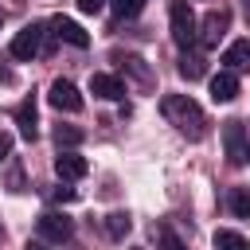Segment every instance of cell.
I'll return each instance as SVG.
<instances>
[{
  "label": "cell",
  "mask_w": 250,
  "mask_h": 250,
  "mask_svg": "<svg viewBox=\"0 0 250 250\" xmlns=\"http://www.w3.org/2000/svg\"><path fill=\"white\" fill-rule=\"evenodd\" d=\"M246 160H250V152H246Z\"/></svg>",
  "instance_id": "25"
},
{
  "label": "cell",
  "mask_w": 250,
  "mask_h": 250,
  "mask_svg": "<svg viewBox=\"0 0 250 250\" xmlns=\"http://www.w3.org/2000/svg\"><path fill=\"white\" fill-rule=\"evenodd\" d=\"M55 172H59V180H82V176L90 172V164H86V156H78V152H59V156H55Z\"/></svg>",
  "instance_id": "10"
},
{
  "label": "cell",
  "mask_w": 250,
  "mask_h": 250,
  "mask_svg": "<svg viewBox=\"0 0 250 250\" xmlns=\"http://www.w3.org/2000/svg\"><path fill=\"white\" fill-rule=\"evenodd\" d=\"M12 152V133H0V160Z\"/></svg>",
  "instance_id": "23"
},
{
  "label": "cell",
  "mask_w": 250,
  "mask_h": 250,
  "mask_svg": "<svg viewBox=\"0 0 250 250\" xmlns=\"http://www.w3.org/2000/svg\"><path fill=\"white\" fill-rule=\"evenodd\" d=\"M55 199H59V203H70V199H74V188H55Z\"/></svg>",
  "instance_id": "22"
},
{
  "label": "cell",
  "mask_w": 250,
  "mask_h": 250,
  "mask_svg": "<svg viewBox=\"0 0 250 250\" xmlns=\"http://www.w3.org/2000/svg\"><path fill=\"white\" fill-rule=\"evenodd\" d=\"M168 27H172V39H176V47H191V43H195V35H199V23H195V12H191V4L176 0V4L168 8Z\"/></svg>",
  "instance_id": "2"
},
{
  "label": "cell",
  "mask_w": 250,
  "mask_h": 250,
  "mask_svg": "<svg viewBox=\"0 0 250 250\" xmlns=\"http://www.w3.org/2000/svg\"><path fill=\"white\" fill-rule=\"evenodd\" d=\"M90 94L105 98V102H121L125 98V82L113 74H90Z\"/></svg>",
  "instance_id": "9"
},
{
  "label": "cell",
  "mask_w": 250,
  "mask_h": 250,
  "mask_svg": "<svg viewBox=\"0 0 250 250\" xmlns=\"http://www.w3.org/2000/svg\"><path fill=\"white\" fill-rule=\"evenodd\" d=\"M55 145L62 148H74V145H82V129H74V125H55Z\"/></svg>",
  "instance_id": "16"
},
{
  "label": "cell",
  "mask_w": 250,
  "mask_h": 250,
  "mask_svg": "<svg viewBox=\"0 0 250 250\" xmlns=\"http://www.w3.org/2000/svg\"><path fill=\"white\" fill-rule=\"evenodd\" d=\"M23 250H47V242H27Z\"/></svg>",
  "instance_id": "24"
},
{
  "label": "cell",
  "mask_w": 250,
  "mask_h": 250,
  "mask_svg": "<svg viewBox=\"0 0 250 250\" xmlns=\"http://www.w3.org/2000/svg\"><path fill=\"white\" fill-rule=\"evenodd\" d=\"M230 211L238 219H250V188H234L230 191Z\"/></svg>",
  "instance_id": "17"
},
{
  "label": "cell",
  "mask_w": 250,
  "mask_h": 250,
  "mask_svg": "<svg viewBox=\"0 0 250 250\" xmlns=\"http://www.w3.org/2000/svg\"><path fill=\"white\" fill-rule=\"evenodd\" d=\"M74 4H78V12L94 16V12H102V4H105V0H74Z\"/></svg>",
  "instance_id": "21"
},
{
  "label": "cell",
  "mask_w": 250,
  "mask_h": 250,
  "mask_svg": "<svg viewBox=\"0 0 250 250\" xmlns=\"http://www.w3.org/2000/svg\"><path fill=\"white\" fill-rule=\"evenodd\" d=\"M211 98H215V102H234V98H238V78H234L230 70H219V74L211 78Z\"/></svg>",
  "instance_id": "11"
},
{
  "label": "cell",
  "mask_w": 250,
  "mask_h": 250,
  "mask_svg": "<svg viewBox=\"0 0 250 250\" xmlns=\"http://www.w3.org/2000/svg\"><path fill=\"white\" fill-rule=\"evenodd\" d=\"M16 125H20V137L23 141H35V98H23L20 105H16Z\"/></svg>",
  "instance_id": "12"
},
{
  "label": "cell",
  "mask_w": 250,
  "mask_h": 250,
  "mask_svg": "<svg viewBox=\"0 0 250 250\" xmlns=\"http://www.w3.org/2000/svg\"><path fill=\"white\" fill-rule=\"evenodd\" d=\"M109 8H113L117 20H133V16H141L145 0H109Z\"/></svg>",
  "instance_id": "18"
},
{
  "label": "cell",
  "mask_w": 250,
  "mask_h": 250,
  "mask_svg": "<svg viewBox=\"0 0 250 250\" xmlns=\"http://www.w3.org/2000/svg\"><path fill=\"white\" fill-rule=\"evenodd\" d=\"M160 246H164V250H184V242H180L168 227H160Z\"/></svg>",
  "instance_id": "20"
},
{
  "label": "cell",
  "mask_w": 250,
  "mask_h": 250,
  "mask_svg": "<svg viewBox=\"0 0 250 250\" xmlns=\"http://www.w3.org/2000/svg\"><path fill=\"white\" fill-rule=\"evenodd\" d=\"M39 47H43V27L39 23H27L23 31H16V39H12V59H35L39 55Z\"/></svg>",
  "instance_id": "5"
},
{
  "label": "cell",
  "mask_w": 250,
  "mask_h": 250,
  "mask_svg": "<svg viewBox=\"0 0 250 250\" xmlns=\"http://www.w3.org/2000/svg\"><path fill=\"white\" fill-rule=\"evenodd\" d=\"M39 234H43L47 242H66V238L74 234V223H70L66 215H59V211H43V215H39Z\"/></svg>",
  "instance_id": "6"
},
{
  "label": "cell",
  "mask_w": 250,
  "mask_h": 250,
  "mask_svg": "<svg viewBox=\"0 0 250 250\" xmlns=\"http://www.w3.org/2000/svg\"><path fill=\"white\" fill-rule=\"evenodd\" d=\"M47 102H51L55 109H62V113H78V109H82V94H78V86L66 82V78H55V82H51Z\"/></svg>",
  "instance_id": "4"
},
{
  "label": "cell",
  "mask_w": 250,
  "mask_h": 250,
  "mask_svg": "<svg viewBox=\"0 0 250 250\" xmlns=\"http://www.w3.org/2000/svg\"><path fill=\"white\" fill-rule=\"evenodd\" d=\"M215 250H250V242L238 230H215Z\"/></svg>",
  "instance_id": "15"
},
{
  "label": "cell",
  "mask_w": 250,
  "mask_h": 250,
  "mask_svg": "<svg viewBox=\"0 0 250 250\" xmlns=\"http://www.w3.org/2000/svg\"><path fill=\"white\" fill-rule=\"evenodd\" d=\"M129 230H133L129 211H113V215H105V234H109V238H117V242H121Z\"/></svg>",
  "instance_id": "14"
},
{
  "label": "cell",
  "mask_w": 250,
  "mask_h": 250,
  "mask_svg": "<svg viewBox=\"0 0 250 250\" xmlns=\"http://www.w3.org/2000/svg\"><path fill=\"white\" fill-rule=\"evenodd\" d=\"M227 27H230V12H227V8H211V12L203 16V23H199L203 47H219V39L227 35Z\"/></svg>",
  "instance_id": "3"
},
{
  "label": "cell",
  "mask_w": 250,
  "mask_h": 250,
  "mask_svg": "<svg viewBox=\"0 0 250 250\" xmlns=\"http://www.w3.org/2000/svg\"><path fill=\"white\" fill-rule=\"evenodd\" d=\"M223 62H227L230 74H234V70H246V66H250V39H234V43L223 51Z\"/></svg>",
  "instance_id": "13"
},
{
  "label": "cell",
  "mask_w": 250,
  "mask_h": 250,
  "mask_svg": "<svg viewBox=\"0 0 250 250\" xmlns=\"http://www.w3.org/2000/svg\"><path fill=\"white\" fill-rule=\"evenodd\" d=\"M203 70H207V66H203L199 55H184V59H180V74H184V78H203Z\"/></svg>",
  "instance_id": "19"
},
{
  "label": "cell",
  "mask_w": 250,
  "mask_h": 250,
  "mask_svg": "<svg viewBox=\"0 0 250 250\" xmlns=\"http://www.w3.org/2000/svg\"><path fill=\"white\" fill-rule=\"evenodd\" d=\"M223 141H227V160L230 164H242L246 160V125L242 121H227V129H223Z\"/></svg>",
  "instance_id": "7"
},
{
  "label": "cell",
  "mask_w": 250,
  "mask_h": 250,
  "mask_svg": "<svg viewBox=\"0 0 250 250\" xmlns=\"http://www.w3.org/2000/svg\"><path fill=\"white\" fill-rule=\"evenodd\" d=\"M51 31H55L62 43H70V47H90V35H86L74 20H66V16H55V20H51Z\"/></svg>",
  "instance_id": "8"
},
{
  "label": "cell",
  "mask_w": 250,
  "mask_h": 250,
  "mask_svg": "<svg viewBox=\"0 0 250 250\" xmlns=\"http://www.w3.org/2000/svg\"><path fill=\"white\" fill-rule=\"evenodd\" d=\"M160 109H164L168 125H176V129H180L184 137H191V141H199V137L207 133V117H203V109H199L195 98H188V94H168V98L160 102Z\"/></svg>",
  "instance_id": "1"
}]
</instances>
